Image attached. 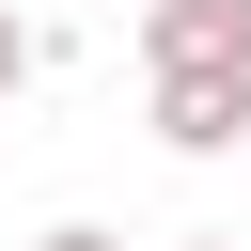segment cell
I'll use <instances>...</instances> for the list:
<instances>
[{
	"mask_svg": "<svg viewBox=\"0 0 251 251\" xmlns=\"http://www.w3.org/2000/svg\"><path fill=\"white\" fill-rule=\"evenodd\" d=\"M173 251H251V235H173Z\"/></svg>",
	"mask_w": 251,
	"mask_h": 251,
	"instance_id": "5",
	"label": "cell"
},
{
	"mask_svg": "<svg viewBox=\"0 0 251 251\" xmlns=\"http://www.w3.org/2000/svg\"><path fill=\"white\" fill-rule=\"evenodd\" d=\"M31 63H47V31H31V16H16V0H0V94H16V78H31Z\"/></svg>",
	"mask_w": 251,
	"mask_h": 251,
	"instance_id": "3",
	"label": "cell"
},
{
	"mask_svg": "<svg viewBox=\"0 0 251 251\" xmlns=\"http://www.w3.org/2000/svg\"><path fill=\"white\" fill-rule=\"evenodd\" d=\"M141 63H251V0H141Z\"/></svg>",
	"mask_w": 251,
	"mask_h": 251,
	"instance_id": "2",
	"label": "cell"
},
{
	"mask_svg": "<svg viewBox=\"0 0 251 251\" xmlns=\"http://www.w3.org/2000/svg\"><path fill=\"white\" fill-rule=\"evenodd\" d=\"M141 94H157L173 157H235L251 141V63H141Z\"/></svg>",
	"mask_w": 251,
	"mask_h": 251,
	"instance_id": "1",
	"label": "cell"
},
{
	"mask_svg": "<svg viewBox=\"0 0 251 251\" xmlns=\"http://www.w3.org/2000/svg\"><path fill=\"white\" fill-rule=\"evenodd\" d=\"M31 251H126V235H110V220H47Z\"/></svg>",
	"mask_w": 251,
	"mask_h": 251,
	"instance_id": "4",
	"label": "cell"
},
{
	"mask_svg": "<svg viewBox=\"0 0 251 251\" xmlns=\"http://www.w3.org/2000/svg\"><path fill=\"white\" fill-rule=\"evenodd\" d=\"M235 157H251V141H235Z\"/></svg>",
	"mask_w": 251,
	"mask_h": 251,
	"instance_id": "6",
	"label": "cell"
}]
</instances>
